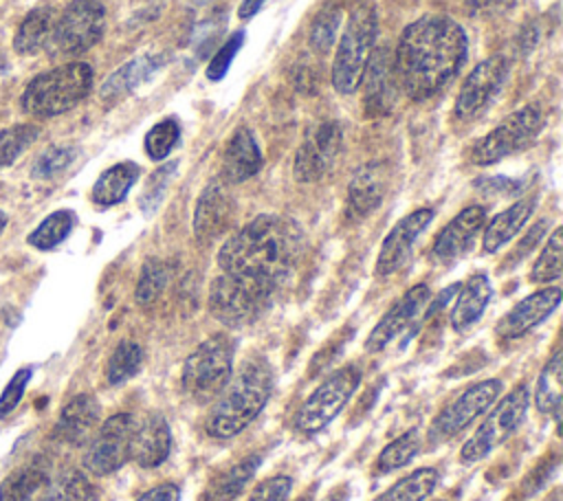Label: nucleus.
Instances as JSON below:
<instances>
[{"label": "nucleus", "mask_w": 563, "mask_h": 501, "mask_svg": "<svg viewBox=\"0 0 563 501\" xmlns=\"http://www.w3.org/2000/svg\"><path fill=\"white\" fill-rule=\"evenodd\" d=\"M466 59V35L446 15H422L411 22L394 51L398 88L413 101L444 90Z\"/></svg>", "instance_id": "1"}, {"label": "nucleus", "mask_w": 563, "mask_h": 501, "mask_svg": "<svg viewBox=\"0 0 563 501\" xmlns=\"http://www.w3.org/2000/svg\"><path fill=\"white\" fill-rule=\"evenodd\" d=\"M303 250L299 224L286 215H257L233 233L218 253L222 272L264 279L279 286Z\"/></svg>", "instance_id": "2"}, {"label": "nucleus", "mask_w": 563, "mask_h": 501, "mask_svg": "<svg viewBox=\"0 0 563 501\" xmlns=\"http://www.w3.org/2000/svg\"><path fill=\"white\" fill-rule=\"evenodd\" d=\"M273 393V371L264 358H251L227 382L207 415L205 431L213 439L240 435L266 407Z\"/></svg>", "instance_id": "3"}, {"label": "nucleus", "mask_w": 563, "mask_h": 501, "mask_svg": "<svg viewBox=\"0 0 563 501\" xmlns=\"http://www.w3.org/2000/svg\"><path fill=\"white\" fill-rule=\"evenodd\" d=\"M90 86L92 68L86 62H70L31 79L20 103L33 116H57L86 99Z\"/></svg>", "instance_id": "4"}, {"label": "nucleus", "mask_w": 563, "mask_h": 501, "mask_svg": "<svg viewBox=\"0 0 563 501\" xmlns=\"http://www.w3.org/2000/svg\"><path fill=\"white\" fill-rule=\"evenodd\" d=\"M233 371V341L227 334L205 338L187 358L180 371V387L196 404L216 400Z\"/></svg>", "instance_id": "5"}, {"label": "nucleus", "mask_w": 563, "mask_h": 501, "mask_svg": "<svg viewBox=\"0 0 563 501\" xmlns=\"http://www.w3.org/2000/svg\"><path fill=\"white\" fill-rule=\"evenodd\" d=\"M277 286L255 277L222 272L209 288V312L224 325L253 323L271 305Z\"/></svg>", "instance_id": "6"}, {"label": "nucleus", "mask_w": 563, "mask_h": 501, "mask_svg": "<svg viewBox=\"0 0 563 501\" xmlns=\"http://www.w3.org/2000/svg\"><path fill=\"white\" fill-rule=\"evenodd\" d=\"M376 11L369 2L354 7L347 26L339 40L334 64H332V86L341 94H350L361 84L363 68L374 48L376 40Z\"/></svg>", "instance_id": "7"}, {"label": "nucleus", "mask_w": 563, "mask_h": 501, "mask_svg": "<svg viewBox=\"0 0 563 501\" xmlns=\"http://www.w3.org/2000/svg\"><path fill=\"white\" fill-rule=\"evenodd\" d=\"M530 407V391L526 385H517L508 396H504L495 409L484 417L475 433L462 444V464H475L490 455L499 444H504L523 422Z\"/></svg>", "instance_id": "8"}, {"label": "nucleus", "mask_w": 563, "mask_h": 501, "mask_svg": "<svg viewBox=\"0 0 563 501\" xmlns=\"http://www.w3.org/2000/svg\"><path fill=\"white\" fill-rule=\"evenodd\" d=\"M361 385V371L354 365L336 369L328 376L299 407L295 415V428L301 433H319L325 428L350 402Z\"/></svg>", "instance_id": "9"}, {"label": "nucleus", "mask_w": 563, "mask_h": 501, "mask_svg": "<svg viewBox=\"0 0 563 501\" xmlns=\"http://www.w3.org/2000/svg\"><path fill=\"white\" fill-rule=\"evenodd\" d=\"M545 116L539 105H526L506 116L495 130L475 143L471 160L475 165H493L523 147H528L543 130Z\"/></svg>", "instance_id": "10"}, {"label": "nucleus", "mask_w": 563, "mask_h": 501, "mask_svg": "<svg viewBox=\"0 0 563 501\" xmlns=\"http://www.w3.org/2000/svg\"><path fill=\"white\" fill-rule=\"evenodd\" d=\"M106 31L101 0H73L53 26V46L62 55H79L92 48Z\"/></svg>", "instance_id": "11"}, {"label": "nucleus", "mask_w": 563, "mask_h": 501, "mask_svg": "<svg viewBox=\"0 0 563 501\" xmlns=\"http://www.w3.org/2000/svg\"><path fill=\"white\" fill-rule=\"evenodd\" d=\"M501 380L497 378H488V380H479L475 385H471L468 389H464L453 402H449L431 422L429 426V437L433 444L438 442H446L451 437H455L457 433H462L468 424L475 422V417H479L482 413H486L497 398L501 396Z\"/></svg>", "instance_id": "12"}, {"label": "nucleus", "mask_w": 563, "mask_h": 501, "mask_svg": "<svg viewBox=\"0 0 563 501\" xmlns=\"http://www.w3.org/2000/svg\"><path fill=\"white\" fill-rule=\"evenodd\" d=\"M134 417L130 413L110 415L92 435L86 453L84 468L95 477L117 472L130 459Z\"/></svg>", "instance_id": "13"}, {"label": "nucleus", "mask_w": 563, "mask_h": 501, "mask_svg": "<svg viewBox=\"0 0 563 501\" xmlns=\"http://www.w3.org/2000/svg\"><path fill=\"white\" fill-rule=\"evenodd\" d=\"M343 147L341 125L336 121H321L312 125L299 145L292 163V174L299 182H317L325 178Z\"/></svg>", "instance_id": "14"}, {"label": "nucleus", "mask_w": 563, "mask_h": 501, "mask_svg": "<svg viewBox=\"0 0 563 501\" xmlns=\"http://www.w3.org/2000/svg\"><path fill=\"white\" fill-rule=\"evenodd\" d=\"M508 79V64L504 57H488L479 62L464 79L457 99L455 114L462 121H471L486 112L490 101L499 94Z\"/></svg>", "instance_id": "15"}, {"label": "nucleus", "mask_w": 563, "mask_h": 501, "mask_svg": "<svg viewBox=\"0 0 563 501\" xmlns=\"http://www.w3.org/2000/svg\"><path fill=\"white\" fill-rule=\"evenodd\" d=\"M365 110L372 116L387 114L396 101L398 81L394 70V53L389 46H378L367 57V64L361 75Z\"/></svg>", "instance_id": "16"}, {"label": "nucleus", "mask_w": 563, "mask_h": 501, "mask_svg": "<svg viewBox=\"0 0 563 501\" xmlns=\"http://www.w3.org/2000/svg\"><path fill=\"white\" fill-rule=\"evenodd\" d=\"M427 301H429V288L424 283L409 288L374 325V330L365 341V349L372 354L385 349L398 334H402L418 319Z\"/></svg>", "instance_id": "17"}, {"label": "nucleus", "mask_w": 563, "mask_h": 501, "mask_svg": "<svg viewBox=\"0 0 563 501\" xmlns=\"http://www.w3.org/2000/svg\"><path fill=\"white\" fill-rule=\"evenodd\" d=\"M233 213H235V204L227 187L220 182L207 185L194 209L191 226H194L196 240L207 244L224 235L233 222Z\"/></svg>", "instance_id": "18"}, {"label": "nucleus", "mask_w": 563, "mask_h": 501, "mask_svg": "<svg viewBox=\"0 0 563 501\" xmlns=\"http://www.w3.org/2000/svg\"><path fill=\"white\" fill-rule=\"evenodd\" d=\"M433 220V211L431 209H416L409 215H405L385 237L378 259H376V275L378 277H387L391 272H396L411 253V246L416 242V237L429 226V222Z\"/></svg>", "instance_id": "19"}, {"label": "nucleus", "mask_w": 563, "mask_h": 501, "mask_svg": "<svg viewBox=\"0 0 563 501\" xmlns=\"http://www.w3.org/2000/svg\"><path fill=\"white\" fill-rule=\"evenodd\" d=\"M486 224V211L484 207H466L462 209L435 237L431 255L435 261L449 264L457 257H462L475 242L477 233Z\"/></svg>", "instance_id": "20"}, {"label": "nucleus", "mask_w": 563, "mask_h": 501, "mask_svg": "<svg viewBox=\"0 0 563 501\" xmlns=\"http://www.w3.org/2000/svg\"><path fill=\"white\" fill-rule=\"evenodd\" d=\"M561 303V288H543L526 299H521L510 312L501 316L497 323V334L501 338H519L526 332H530L534 325L545 321Z\"/></svg>", "instance_id": "21"}, {"label": "nucleus", "mask_w": 563, "mask_h": 501, "mask_svg": "<svg viewBox=\"0 0 563 501\" xmlns=\"http://www.w3.org/2000/svg\"><path fill=\"white\" fill-rule=\"evenodd\" d=\"M172 453V431L161 413H150L141 422H134L130 459L141 468L161 466Z\"/></svg>", "instance_id": "22"}, {"label": "nucleus", "mask_w": 563, "mask_h": 501, "mask_svg": "<svg viewBox=\"0 0 563 501\" xmlns=\"http://www.w3.org/2000/svg\"><path fill=\"white\" fill-rule=\"evenodd\" d=\"M387 193L385 163H367L356 169L347 187V215L361 220L369 215Z\"/></svg>", "instance_id": "23"}, {"label": "nucleus", "mask_w": 563, "mask_h": 501, "mask_svg": "<svg viewBox=\"0 0 563 501\" xmlns=\"http://www.w3.org/2000/svg\"><path fill=\"white\" fill-rule=\"evenodd\" d=\"M260 167H262V152L257 147L255 136L246 127L235 130L222 154V165H220L222 178L231 185H238L255 176Z\"/></svg>", "instance_id": "24"}, {"label": "nucleus", "mask_w": 563, "mask_h": 501, "mask_svg": "<svg viewBox=\"0 0 563 501\" xmlns=\"http://www.w3.org/2000/svg\"><path fill=\"white\" fill-rule=\"evenodd\" d=\"M99 402L90 393H79L70 398L59 411L55 426L57 437L66 444H84L92 435L99 422Z\"/></svg>", "instance_id": "25"}, {"label": "nucleus", "mask_w": 563, "mask_h": 501, "mask_svg": "<svg viewBox=\"0 0 563 501\" xmlns=\"http://www.w3.org/2000/svg\"><path fill=\"white\" fill-rule=\"evenodd\" d=\"M534 207H537L534 196L521 198V200L512 202L508 209H504L501 213H497L488 224H484V237H482L484 250L495 253L504 244H508L523 229V224L530 220Z\"/></svg>", "instance_id": "26"}, {"label": "nucleus", "mask_w": 563, "mask_h": 501, "mask_svg": "<svg viewBox=\"0 0 563 501\" xmlns=\"http://www.w3.org/2000/svg\"><path fill=\"white\" fill-rule=\"evenodd\" d=\"M493 297L490 279L484 272H477L466 279L464 286H460V294L455 299V305L451 310V325L462 332L468 330L473 323L479 321L484 314L488 301Z\"/></svg>", "instance_id": "27"}, {"label": "nucleus", "mask_w": 563, "mask_h": 501, "mask_svg": "<svg viewBox=\"0 0 563 501\" xmlns=\"http://www.w3.org/2000/svg\"><path fill=\"white\" fill-rule=\"evenodd\" d=\"M260 461V455H249L235 461L231 468L218 472L202 490L200 501H235L244 492L246 483L255 477Z\"/></svg>", "instance_id": "28"}, {"label": "nucleus", "mask_w": 563, "mask_h": 501, "mask_svg": "<svg viewBox=\"0 0 563 501\" xmlns=\"http://www.w3.org/2000/svg\"><path fill=\"white\" fill-rule=\"evenodd\" d=\"M161 66V59L156 55H143L136 57L132 62H128L125 66H121L117 73H112L103 86H101V99L103 101H117L121 97H125L128 92H132L136 86H141L143 81H147Z\"/></svg>", "instance_id": "29"}, {"label": "nucleus", "mask_w": 563, "mask_h": 501, "mask_svg": "<svg viewBox=\"0 0 563 501\" xmlns=\"http://www.w3.org/2000/svg\"><path fill=\"white\" fill-rule=\"evenodd\" d=\"M141 169L134 163H117L112 167H108L95 182L92 187V200L99 207H112L119 204L128 191L132 189V185L136 182Z\"/></svg>", "instance_id": "30"}, {"label": "nucleus", "mask_w": 563, "mask_h": 501, "mask_svg": "<svg viewBox=\"0 0 563 501\" xmlns=\"http://www.w3.org/2000/svg\"><path fill=\"white\" fill-rule=\"evenodd\" d=\"M563 396V354L556 349L539 374L534 389L537 411L543 415H556Z\"/></svg>", "instance_id": "31"}, {"label": "nucleus", "mask_w": 563, "mask_h": 501, "mask_svg": "<svg viewBox=\"0 0 563 501\" xmlns=\"http://www.w3.org/2000/svg\"><path fill=\"white\" fill-rule=\"evenodd\" d=\"M53 15L55 13L48 7H37L33 11H29L15 31L13 48L18 53L40 51L46 44V40H51V35H53V26H55Z\"/></svg>", "instance_id": "32"}, {"label": "nucleus", "mask_w": 563, "mask_h": 501, "mask_svg": "<svg viewBox=\"0 0 563 501\" xmlns=\"http://www.w3.org/2000/svg\"><path fill=\"white\" fill-rule=\"evenodd\" d=\"M438 481H440V472L431 466H424L398 479L391 488H387L374 501H424L435 490Z\"/></svg>", "instance_id": "33"}, {"label": "nucleus", "mask_w": 563, "mask_h": 501, "mask_svg": "<svg viewBox=\"0 0 563 501\" xmlns=\"http://www.w3.org/2000/svg\"><path fill=\"white\" fill-rule=\"evenodd\" d=\"M75 226V213L68 211V209H59L51 215H46L33 231L31 235L26 237V242L40 250H51L55 248L57 244H62L68 233L73 231Z\"/></svg>", "instance_id": "34"}, {"label": "nucleus", "mask_w": 563, "mask_h": 501, "mask_svg": "<svg viewBox=\"0 0 563 501\" xmlns=\"http://www.w3.org/2000/svg\"><path fill=\"white\" fill-rule=\"evenodd\" d=\"M40 501H99V492L84 472L68 470L46 488Z\"/></svg>", "instance_id": "35"}, {"label": "nucleus", "mask_w": 563, "mask_h": 501, "mask_svg": "<svg viewBox=\"0 0 563 501\" xmlns=\"http://www.w3.org/2000/svg\"><path fill=\"white\" fill-rule=\"evenodd\" d=\"M141 363H143L141 345L134 343V341H121L114 347V352L110 354L108 365H106V380H108V385L117 387V385L128 382L132 376L139 374Z\"/></svg>", "instance_id": "36"}, {"label": "nucleus", "mask_w": 563, "mask_h": 501, "mask_svg": "<svg viewBox=\"0 0 563 501\" xmlns=\"http://www.w3.org/2000/svg\"><path fill=\"white\" fill-rule=\"evenodd\" d=\"M44 483H46L44 470H40L37 466H24L11 472L0 483V501H31Z\"/></svg>", "instance_id": "37"}, {"label": "nucleus", "mask_w": 563, "mask_h": 501, "mask_svg": "<svg viewBox=\"0 0 563 501\" xmlns=\"http://www.w3.org/2000/svg\"><path fill=\"white\" fill-rule=\"evenodd\" d=\"M420 450V435L416 428L407 431L405 435L391 439L376 457V470L378 472H391L402 466H407Z\"/></svg>", "instance_id": "38"}, {"label": "nucleus", "mask_w": 563, "mask_h": 501, "mask_svg": "<svg viewBox=\"0 0 563 501\" xmlns=\"http://www.w3.org/2000/svg\"><path fill=\"white\" fill-rule=\"evenodd\" d=\"M561 272H563V231L554 229V233L545 242V248L541 250L539 259L532 266L530 281L548 283L559 279Z\"/></svg>", "instance_id": "39"}, {"label": "nucleus", "mask_w": 563, "mask_h": 501, "mask_svg": "<svg viewBox=\"0 0 563 501\" xmlns=\"http://www.w3.org/2000/svg\"><path fill=\"white\" fill-rule=\"evenodd\" d=\"M339 24H341V9L336 4H325L310 24V33H308L310 48L317 53H328L334 44Z\"/></svg>", "instance_id": "40"}, {"label": "nucleus", "mask_w": 563, "mask_h": 501, "mask_svg": "<svg viewBox=\"0 0 563 501\" xmlns=\"http://www.w3.org/2000/svg\"><path fill=\"white\" fill-rule=\"evenodd\" d=\"M167 277L169 270L163 261L158 259H147L141 268L139 281H136V290H134V299L139 305H150L158 299V294L165 290L167 286Z\"/></svg>", "instance_id": "41"}, {"label": "nucleus", "mask_w": 563, "mask_h": 501, "mask_svg": "<svg viewBox=\"0 0 563 501\" xmlns=\"http://www.w3.org/2000/svg\"><path fill=\"white\" fill-rule=\"evenodd\" d=\"M40 134V127L33 123H18L0 132V167L11 165Z\"/></svg>", "instance_id": "42"}, {"label": "nucleus", "mask_w": 563, "mask_h": 501, "mask_svg": "<svg viewBox=\"0 0 563 501\" xmlns=\"http://www.w3.org/2000/svg\"><path fill=\"white\" fill-rule=\"evenodd\" d=\"M180 136V125L176 119H163L145 134V152L152 160H163L176 147Z\"/></svg>", "instance_id": "43"}, {"label": "nucleus", "mask_w": 563, "mask_h": 501, "mask_svg": "<svg viewBox=\"0 0 563 501\" xmlns=\"http://www.w3.org/2000/svg\"><path fill=\"white\" fill-rule=\"evenodd\" d=\"M75 158V149L73 147H48L44 154L37 156L35 165H33V176L35 178H53L59 171H64Z\"/></svg>", "instance_id": "44"}, {"label": "nucleus", "mask_w": 563, "mask_h": 501, "mask_svg": "<svg viewBox=\"0 0 563 501\" xmlns=\"http://www.w3.org/2000/svg\"><path fill=\"white\" fill-rule=\"evenodd\" d=\"M242 44H244V33H242V31H235V33L229 35V40L216 51V55L211 57L209 68H207V77H209L211 81H218V79H222V77L227 75V70H229L233 57L238 55V51L242 48Z\"/></svg>", "instance_id": "45"}, {"label": "nucleus", "mask_w": 563, "mask_h": 501, "mask_svg": "<svg viewBox=\"0 0 563 501\" xmlns=\"http://www.w3.org/2000/svg\"><path fill=\"white\" fill-rule=\"evenodd\" d=\"M174 171H176V163H167V165L158 167L156 171H152V176L147 180V187H145V191L141 196V202H139L145 213H152L158 207V202L163 198V191H165V187H167V182H169Z\"/></svg>", "instance_id": "46"}, {"label": "nucleus", "mask_w": 563, "mask_h": 501, "mask_svg": "<svg viewBox=\"0 0 563 501\" xmlns=\"http://www.w3.org/2000/svg\"><path fill=\"white\" fill-rule=\"evenodd\" d=\"M290 490H292V479L288 475H275L257 483L246 501H288Z\"/></svg>", "instance_id": "47"}, {"label": "nucleus", "mask_w": 563, "mask_h": 501, "mask_svg": "<svg viewBox=\"0 0 563 501\" xmlns=\"http://www.w3.org/2000/svg\"><path fill=\"white\" fill-rule=\"evenodd\" d=\"M29 378H31V369H26V367H22L13 374V378L9 380L4 391L0 393V417L9 415L20 404V400L24 396V389L29 385Z\"/></svg>", "instance_id": "48"}, {"label": "nucleus", "mask_w": 563, "mask_h": 501, "mask_svg": "<svg viewBox=\"0 0 563 501\" xmlns=\"http://www.w3.org/2000/svg\"><path fill=\"white\" fill-rule=\"evenodd\" d=\"M136 501H180V488L172 481H165L145 490Z\"/></svg>", "instance_id": "49"}, {"label": "nucleus", "mask_w": 563, "mask_h": 501, "mask_svg": "<svg viewBox=\"0 0 563 501\" xmlns=\"http://www.w3.org/2000/svg\"><path fill=\"white\" fill-rule=\"evenodd\" d=\"M471 11L488 13V11H501L512 4V0H462Z\"/></svg>", "instance_id": "50"}, {"label": "nucleus", "mask_w": 563, "mask_h": 501, "mask_svg": "<svg viewBox=\"0 0 563 501\" xmlns=\"http://www.w3.org/2000/svg\"><path fill=\"white\" fill-rule=\"evenodd\" d=\"M548 226V220H541V222H537L534 226H532V231L526 235V240L521 242V246H519V250H517V257H523L526 253H530L532 250V246L541 240V235H543V229Z\"/></svg>", "instance_id": "51"}, {"label": "nucleus", "mask_w": 563, "mask_h": 501, "mask_svg": "<svg viewBox=\"0 0 563 501\" xmlns=\"http://www.w3.org/2000/svg\"><path fill=\"white\" fill-rule=\"evenodd\" d=\"M264 2H266V0H242V4H240V9H238L240 20H251V18L264 7Z\"/></svg>", "instance_id": "52"}, {"label": "nucleus", "mask_w": 563, "mask_h": 501, "mask_svg": "<svg viewBox=\"0 0 563 501\" xmlns=\"http://www.w3.org/2000/svg\"><path fill=\"white\" fill-rule=\"evenodd\" d=\"M323 501H347V486H341L339 490H332Z\"/></svg>", "instance_id": "53"}, {"label": "nucleus", "mask_w": 563, "mask_h": 501, "mask_svg": "<svg viewBox=\"0 0 563 501\" xmlns=\"http://www.w3.org/2000/svg\"><path fill=\"white\" fill-rule=\"evenodd\" d=\"M4 226H7V213L0 211V233L4 231Z\"/></svg>", "instance_id": "54"}, {"label": "nucleus", "mask_w": 563, "mask_h": 501, "mask_svg": "<svg viewBox=\"0 0 563 501\" xmlns=\"http://www.w3.org/2000/svg\"><path fill=\"white\" fill-rule=\"evenodd\" d=\"M194 4H198V7H202V4H209V2H213V0H191Z\"/></svg>", "instance_id": "55"}, {"label": "nucleus", "mask_w": 563, "mask_h": 501, "mask_svg": "<svg viewBox=\"0 0 563 501\" xmlns=\"http://www.w3.org/2000/svg\"><path fill=\"white\" fill-rule=\"evenodd\" d=\"M7 68V64H4V59H2V55H0V73Z\"/></svg>", "instance_id": "56"}, {"label": "nucleus", "mask_w": 563, "mask_h": 501, "mask_svg": "<svg viewBox=\"0 0 563 501\" xmlns=\"http://www.w3.org/2000/svg\"><path fill=\"white\" fill-rule=\"evenodd\" d=\"M299 501H310V499H306V497H303V499H299Z\"/></svg>", "instance_id": "57"}, {"label": "nucleus", "mask_w": 563, "mask_h": 501, "mask_svg": "<svg viewBox=\"0 0 563 501\" xmlns=\"http://www.w3.org/2000/svg\"><path fill=\"white\" fill-rule=\"evenodd\" d=\"M435 501H442V499H435Z\"/></svg>", "instance_id": "58"}]
</instances>
